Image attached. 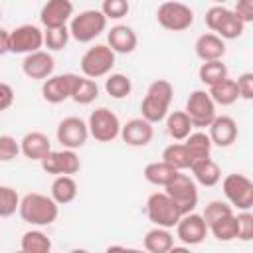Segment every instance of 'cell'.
Returning a JSON list of instances; mask_svg holds the SVG:
<instances>
[{"mask_svg":"<svg viewBox=\"0 0 253 253\" xmlns=\"http://www.w3.org/2000/svg\"><path fill=\"white\" fill-rule=\"evenodd\" d=\"M20 217L30 223V225H51L57 215H59V204L45 194L40 192H30L24 198H20V208H18Z\"/></svg>","mask_w":253,"mask_h":253,"instance_id":"obj_1","label":"cell"},{"mask_svg":"<svg viewBox=\"0 0 253 253\" xmlns=\"http://www.w3.org/2000/svg\"><path fill=\"white\" fill-rule=\"evenodd\" d=\"M174 97V87L168 79H156L148 85L146 95L140 103V117L148 123L156 125L166 119L170 111V103Z\"/></svg>","mask_w":253,"mask_h":253,"instance_id":"obj_2","label":"cell"},{"mask_svg":"<svg viewBox=\"0 0 253 253\" xmlns=\"http://www.w3.org/2000/svg\"><path fill=\"white\" fill-rule=\"evenodd\" d=\"M69 36L79 43H89L107 30V18L101 10H83L69 20Z\"/></svg>","mask_w":253,"mask_h":253,"instance_id":"obj_3","label":"cell"},{"mask_svg":"<svg viewBox=\"0 0 253 253\" xmlns=\"http://www.w3.org/2000/svg\"><path fill=\"white\" fill-rule=\"evenodd\" d=\"M79 67L81 73L89 79L107 77L115 67V51L107 43H97L81 55Z\"/></svg>","mask_w":253,"mask_h":253,"instance_id":"obj_4","label":"cell"},{"mask_svg":"<svg viewBox=\"0 0 253 253\" xmlns=\"http://www.w3.org/2000/svg\"><path fill=\"white\" fill-rule=\"evenodd\" d=\"M164 192L176 204V208L180 210V213L194 211L196 206H198V198H200L198 196V186H196V180L190 174L178 172L176 178L164 186Z\"/></svg>","mask_w":253,"mask_h":253,"instance_id":"obj_5","label":"cell"},{"mask_svg":"<svg viewBox=\"0 0 253 253\" xmlns=\"http://www.w3.org/2000/svg\"><path fill=\"white\" fill-rule=\"evenodd\" d=\"M180 210L176 208V204L170 200V196L166 192H154L148 196L146 200V217L158 225V227H166L172 229L178 219H180Z\"/></svg>","mask_w":253,"mask_h":253,"instance_id":"obj_6","label":"cell"},{"mask_svg":"<svg viewBox=\"0 0 253 253\" xmlns=\"http://www.w3.org/2000/svg\"><path fill=\"white\" fill-rule=\"evenodd\" d=\"M156 20L164 30L170 32H184L194 24V10L184 4V2H176V0H168L162 2L156 10Z\"/></svg>","mask_w":253,"mask_h":253,"instance_id":"obj_7","label":"cell"},{"mask_svg":"<svg viewBox=\"0 0 253 253\" xmlns=\"http://www.w3.org/2000/svg\"><path fill=\"white\" fill-rule=\"evenodd\" d=\"M87 128H89V136H93L95 140L113 142L121 132V121L111 109L99 107L89 115Z\"/></svg>","mask_w":253,"mask_h":253,"instance_id":"obj_8","label":"cell"},{"mask_svg":"<svg viewBox=\"0 0 253 253\" xmlns=\"http://www.w3.org/2000/svg\"><path fill=\"white\" fill-rule=\"evenodd\" d=\"M184 113L188 115L194 128H206L215 117V103L211 101L208 91L196 89V91L190 93Z\"/></svg>","mask_w":253,"mask_h":253,"instance_id":"obj_9","label":"cell"},{"mask_svg":"<svg viewBox=\"0 0 253 253\" xmlns=\"http://www.w3.org/2000/svg\"><path fill=\"white\" fill-rule=\"evenodd\" d=\"M221 188L229 206H235L237 210L253 208V182L245 174H227L221 182Z\"/></svg>","mask_w":253,"mask_h":253,"instance_id":"obj_10","label":"cell"},{"mask_svg":"<svg viewBox=\"0 0 253 253\" xmlns=\"http://www.w3.org/2000/svg\"><path fill=\"white\" fill-rule=\"evenodd\" d=\"M43 172L59 176V174H67L73 176L81 170V160L75 154V150L71 148H61V150H49L42 160H40Z\"/></svg>","mask_w":253,"mask_h":253,"instance_id":"obj_11","label":"cell"},{"mask_svg":"<svg viewBox=\"0 0 253 253\" xmlns=\"http://www.w3.org/2000/svg\"><path fill=\"white\" fill-rule=\"evenodd\" d=\"M55 136H57V142L63 148L77 150V148H81L87 142L89 128H87V123L83 119H79V117H65V119L59 121Z\"/></svg>","mask_w":253,"mask_h":253,"instance_id":"obj_12","label":"cell"},{"mask_svg":"<svg viewBox=\"0 0 253 253\" xmlns=\"http://www.w3.org/2000/svg\"><path fill=\"white\" fill-rule=\"evenodd\" d=\"M43 32L34 24H22L10 32V51L12 53H32L42 49Z\"/></svg>","mask_w":253,"mask_h":253,"instance_id":"obj_13","label":"cell"},{"mask_svg":"<svg viewBox=\"0 0 253 253\" xmlns=\"http://www.w3.org/2000/svg\"><path fill=\"white\" fill-rule=\"evenodd\" d=\"M174 227H176V237L184 245H198L208 235V223L204 221L202 213H196V211L182 213Z\"/></svg>","mask_w":253,"mask_h":253,"instance_id":"obj_14","label":"cell"},{"mask_svg":"<svg viewBox=\"0 0 253 253\" xmlns=\"http://www.w3.org/2000/svg\"><path fill=\"white\" fill-rule=\"evenodd\" d=\"M77 73H63V75H49L47 79H43L42 85V97L43 101L57 105L63 103L67 99H71V91L75 85Z\"/></svg>","mask_w":253,"mask_h":253,"instance_id":"obj_15","label":"cell"},{"mask_svg":"<svg viewBox=\"0 0 253 253\" xmlns=\"http://www.w3.org/2000/svg\"><path fill=\"white\" fill-rule=\"evenodd\" d=\"M119 136L123 138V142H126L128 146H146L150 144L152 136H154V125L148 123L146 119L142 117H136V119H130L126 121L125 125H121V132Z\"/></svg>","mask_w":253,"mask_h":253,"instance_id":"obj_16","label":"cell"},{"mask_svg":"<svg viewBox=\"0 0 253 253\" xmlns=\"http://www.w3.org/2000/svg\"><path fill=\"white\" fill-rule=\"evenodd\" d=\"M55 69V61L53 55L45 49H38L32 53H26L24 61H22V71L26 77L30 79H47L49 75H53Z\"/></svg>","mask_w":253,"mask_h":253,"instance_id":"obj_17","label":"cell"},{"mask_svg":"<svg viewBox=\"0 0 253 253\" xmlns=\"http://www.w3.org/2000/svg\"><path fill=\"white\" fill-rule=\"evenodd\" d=\"M71 18H73L71 0H47L40 12V22L43 24V28L67 26Z\"/></svg>","mask_w":253,"mask_h":253,"instance_id":"obj_18","label":"cell"},{"mask_svg":"<svg viewBox=\"0 0 253 253\" xmlns=\"http://www.w3.org/2000/svg\"><path fill=\"white\" fill-rule=\"evenodd\" d=\"M208 136L211 144L219 148H227L237 140V123L227 115H215L213 121L208 125Z\"/></svg>","mask_w":253,"mask_h":253,"instance_id":"obj_19","label":"cell"},{"mask_svg":"<svg viewBox=\"0 0 253 253\" xmlns=\"http://www.w3.org/2000/svg\"><path fill=\"white\" fill-rule=\"evenodd\" d=\"M136 43H138V38L130 26L117 24L107 32V45L115 53H123V55L132 53L136 49Z\"/></svg>","mask_w":253,"mask_h":253,"instance_id":"obj_20","label":"cell"},{"mask_svg":"<svg viewBox=\"0 0 253 253\" xmlns=\"http://www.w3.org/2000/svg\"><path fill=\"white\" fill-rule=\"evenodd\" d=\"M194 49H196V55L202 59V61H213V59H221L225 55V40H221L217 34L213 32H208V34H202L196 43H194Z\"/></svg>","mask_w":253,"mask_h":253,"instance_id":"obj_21","label":"cell"},{"mask_svg":"<svg viewBox=\"0 0 253 253\" xmlns=\"http://www.w3.org/2000/svg\"><path fill=\"white\" fill-rule=\"evenodd\" d=\"M188 170L192 172V178H194L196 184H200V186L211 188V186H215V184L221 180V170H219L217 162L211 160L210 156L194 160Z\"/></svg>","mask_w":253,"mask_h":253,"instance_id":"obj_22","label":"cell"},{"mask_svg":"<svg viewBox=\"0 0 253 253\" xmlns=\"http://www.w3.org/2000/svg\"><path fill=\"white\" fill-rule=\"evenodd\" d=\"M51 150V142L49 138L40 132V130H32V132H26L24 138L20 140V152L30 158V160H42L47 152Z\"/></svg>","mask_w":253,"mask_h":253,"instance_id":"obj_23","label":"cell"},{"mask_svg":"<svg viewBox=\"0 0 253 253\" xmlns=\"http://www.w3.org/2000/svg\"><path fill=\"white\" fill-rule=\"evenodd\" d=\"M142 245L150 253H168L174 247V235L170 233V229L154 225L152 229L146 231V235L142 239Z\"/></svg>","mask_w":253,"mask_h":253,"instance_id":"obj_24","label":"cell"},{"mask_svg":"<svg viewBox=\"0 0 253 253\" xmlns=\"http://www.w3.org/2000/svg\"><path fill=\"white\" fill-rule=\"evenodd\" d=\"M49 190H51L49 196H51L59 206L71 204V202L77 198V182L73 180V176H67V174L55 176Z\"/></svg>","mask_w":253,"mask_h":253,"instance_id":"obj_25","label":"cell"},{"mask_svg":"<svg viewBox=\"0 0 253 253\" xmlns=\"http://www.w3.org/2000/svg\"><path fill=\"white\" fill-rule=\"evenodd\" d=\"M208 93H210L211 101L215 105H221V107H229V105H233L239 99L237 83H235V79H229V77H225V79L210 85V91Z\"/></svg>","mask_w":253,"mask_h":253,"instance_id":"obj_26","label":"cell"},{"mask_svg":"<svg viewBox=\"0 0 253 253\" xmlns=\"http://www.w3.org/2000/svg\"><path fill=\"white\" fill-rule=\"evenodd\" d=\"M178 172H180V170H176V168H172L170 164H166L164 160H160V162H150V164H146L142 174H144V180H146V182L164 188L168 182H172V180L176 178Z\"/></svg>","mask_w":253,"mask_h":253,"instance_id":"obj_27","label":"cell"},{"mask_svg":"<svg viewBox=\"0 0 253 253\" xmlns=\"http://www.w3.org/2000/svg\"><path fill=\"white\" fill-rule=\"evenodd\" d=\"M164 121H166V132L170 134V138H174L178 142H182L194 128L184 111H172L166 115Z\"/></svg>","mask_w":253,"mask_h":253,"instance_id":"obj_28","label":"cell"},{"mask_svg":"<svg viewBox=\"0 0 253 253\" xmlns=\"http://www.w3.org/2000/svg\"><path fill=\"white\" fill-rule=\"evenodd\" d=\"M99 97V85L95 79H89L85 75H77L73 91H71V99L77 105H89Z\"/></svg>","mask_w":253,"mask_h":253,"instance_id":"obj_29","label":"cell"},{"mask_svg":"<svg viewBox=\"0 0 253 253\" xmlns=\"http://www.w3.org/2000/svg\"><path fill=\"white\" fill-rule=\"evenodd\" d=\"M182 142L186 144V148H188V152L192 156V162L198 160V158H206V156L211 154V146L213 144H211L208 132H204V130H196V132L192 130Z\"/></svg>","mask_w":253,"mask_h":253,"instance_id":"obj_30","label":"cell"},{"mask_svg":"<svg viewBox=\"0 0 253 253\" xmlns=\"http://www.w3.org/2000/svg\"><path fill=\"white\" fill-rule=\"evenodd\" d=\"M162 160L166 164H170L172 168L180 170V172L182 170H188L190 164H192V156H190V152H188V148H186L184 142H172V144H168L162 150Z\"/></svg>","mask_w":253,"mask_h":253,"instance_id":"obj_31","label":"cell"},{"mask_svg":"<svg viewBox=\"0 0 253 253\" xmlns=\"http://www.w3.org/2000/svg\"><path fill=\"white\" fill-rule=\"evenodd\" d=\"M20 249L24 253H47L51 251V239L40 229H30L22 235Z\"/></svg>","mask_w":253,"mask_h":253,"instance_id":"obj_32","label":"cell"},{"mask_svg":"<svg viewBox=\"0 0 253 253\" xmlns=\"http://www.w3.org/2000/svg\"><path fill=\"white\" fill-rule=\"evenodd\" d=\"M243 32H245V24L233 14V10L227 8V12L223 14V18H221V22L217 24V28H215L213 34H217L221 40H235V38H239Z\"/></svg>","mask_w":253,"mask_h":253,"instance_id":"obj_33","label":"cell"},{"mask_svg":"<svg viewBox=\"0 0 253 253\" xmlns=\"http://www.w3.org/2000/svg\"><path fill=\"white\" fill-rule=\"evenodd\" d=\"M105 91L113 99H125L132 91V81L125 73H109L105 79Z\"/></svg>","mask_w":253,"mask_h":253,"instance_id":"obj_34","label":"cell"},{"mask_svg":"<svg viewBox=\"0 0 253 253\" xmlns=\"http://www.w3.org/2000/svg\"><path fill=\"white\" fill-rule=\"evenodd\" d=\"M198 77L202 83H206L208 87L229 77L227 75V65L221 61V59H213V61H204L198 69Z\"/></svg>","mask_w":253,"mask_h":253,"instance_id":"obj_35","label":"cell"},{"mask_svg":"<svg viewBox=\"0 0 253 253\" xmlns=\"http://www.w3.org/2000/svg\"><path fill=\"white\" fill-rule=\"evenodd\" d=\"M208 231H211V235L217 241H233L237 239V223H235V213L223 215L217 221H213L211 225H208Z\"/></svg>","mask_w":253,"mask_h":253,"instance_id":"obj_36","label":"cell"},{"mask_svg":"<svg viewBox=\"0 0 253 253\" xmlns=\"http://www.w3.org/2000/svg\"><path fill=\"white\" fill-rule=\"evenodd\" d=\"M69 28L67 26H59V28H45L43 32V45L51 51H61L65 49L67 42H69Z\"/></svg>","mask_w":253,"mask_h":253,"instance_id":"obj_37","label":"cell"},{"mask_svg":"<svg viewBox=\"0 0 253 253\" xmlns=\"http://www.w3.org/2000/svg\"><path fill=\"white\" fill-rule=\"evenodd\" d=\"M20 208V196L12 186H0V217H10Z\"/></svg>","mask_w":253,"mask_h":253,"instance_id":"obj_38","label":"cell"},{"mask_svg":"<svg viewBox=\"0 0 253 253\" xmlns=\"http://www.w3.org/2000/svg\"><path fill=\"white\" fill-rule=\"evenodd\" d=\"M229 213H233V210H231V206H229L227 202H221V200H213V202H210V204L204 208V213H202V217H204V221H206L208 225H211L213 221H217L219 217H223V215H229Z\"/></svg>","mask_w":253,"mask_h":253,"instance_id":"obj_39","label":"cell"},{"mask_svg":"<svg viewBox=\"0 0 253 253\" xmlns=\"http://www.w3.org/2000/svg\"><path fill=\"white\" fill-rule=\"evenodd\" d=\"M130 4L128 0H103L101 4V12L107 20H121L128 14Z\"/></svg>","mask_w":253,"mask_h":253,"instance_id":"obj_40","label":"cell"},{"mask_svg":"<svg viewBox=\"0 0 253 253\" xmlns=\"http://www.w3.org/2000/svg\"><path fill=\"white\" fill-rule=\"evenodd\" d=\"M237 223V239L241 241H251L253 239V213L249 210H239L235 215Z\"/></svg>","mask_w":253,"mask_h":253,"instance_id":"obj_41","label":"cell"},{"mask_svg":"<svg viewBox=\"0 0 253 253\" xmlns=\"http://www.w3.org/2000/svg\"><path fill=\"white\" fill-rule=\"evenodd\" d=\"M20 154V140L12 134H0V162H12Z\"/></svg>","mask_w":253,"mask_h":253,"instance_id":"obj_42","label":"cell"},{"mask_svg":"<svg viewBox=\"0 0 253 253\" xmlns=\"http://www.w3.org/2000/svg\"><path fill=\"white\" fill-rule=\"evenodd\" d=\"M237 91H239V97L245 99V101H251L253 99V73H241L237 77Z\"/></svg>","mask_w":253,"mask_h":253,"instance_id":"obj_43","label":"cell"},{"mask_svg":"<svg viewBox=\"0 0 253 253\" xmlns=\"http://www.w3.org/2000/svg\"><path fill=\"white\" fill-rule=\"evenodd\" d=\"M233 14L243 24L253 22V0H237L235 2V8H233Z\"/></svg>","mask_w":253,"mask_h":253,"instance_id":"obj_44","label":"cell"},{"mask_svg":"<svg viewBox=\"0 0 253 253\" xmlns=\"http://www.w3.org/2000/svg\"><path fill=\"white\" fill-rule=\"evenodd\" d=\"M12 105H14V89H12V85L0 81V113L10 109Z\"/></svg>","mask_w":253,"mask_h":253,"instance_id":"obj_45","label":"cell"},{"mask_svg":"<svg viewBox=\"0 0 253 253\" xmlns=\"http://www.w3.org/2000/svg\"><path fill=\"white\" fill-rule=\"evenodd\" d=\"M10 51V32L0 28V55H6Z\"/></svg>","mask_w":253,"mask_h":253,"instance_id":"obj_46","label":"cell"},{"mask_svg":"<svg viewBox=\"0 0 253 253\" xmlns=\"http://www.w3.org/2000/svg\"><path fill=\"white\" fill-rule=\"evenodd\" d=\"M215 4H223V2H227V0H213Z\"/></svg>","mask_w":253,"mask_h":253,"instance_id":"obj_47","label":"cell"},{"mask_svg":"<svg viewBox=\"0 0 253 253\" xmlns=\"http://www.w3.org/2000/svg\"><path fill=\"white\" fill-rule=\"evenodd\" d=\"M0 18H2V8H0Z\"/></svg>","mask_w":253,"mask_h":253,"instance_id":"obj_48","label":"cell"}]
</instances>
